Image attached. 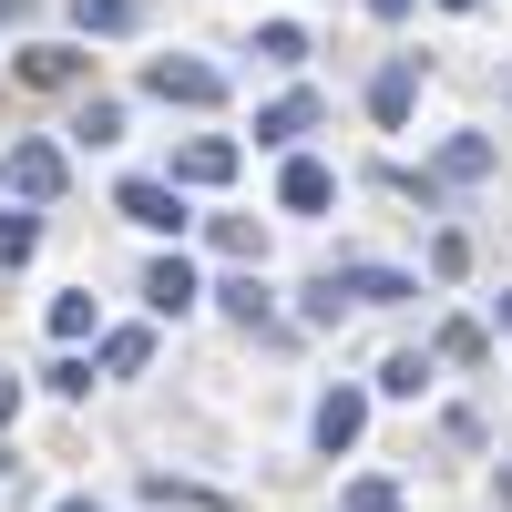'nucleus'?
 Masks as SVG:
<instances>
[{"instance_id":"f257e3e1","label":"nucleus","mask_w":512,"mask_h":512,"mask_svg":"<svg viewBox=\"0 0 512 512\" xmlns=\"http://www.w3.org/2000/svg\"><path fill=\"white\" fill-rule=\"evenodd\" d=\"M400 297H420L410 267H369V256H349V267H328V277L308 287V318L338 328V308H400Z\"/></svg>"},{"instance_id":"f03ea898","label":"nucleus","mask_w":512,"mask_h":512,"mask_svg":"<svg viewBox=\"0 0 512 512\" xmlns=\"http://www.w3.org/2000/svg\"><path fill=\"white\" fill-rule=\"evenodd\" d=\"M144 93H154V103H185V113H216V103H226V72L195 62V52H154V62H144Z\"/></svg>"},{"instance_id":"7ed1b4c3","label":"nucleus","mask_w":512,"mask_h":512,"mask_svg":"<svg viewBox=\"0 0 512 512\" xmlns=\"http://www.w3.org/2000/svg\"><path fill=\"white\" fill-rule=\"evenodd\" d=\"M0 185H11L21 205H52V195L72 185V164H62V144H41V134H21L11 154H0Z\"/></svg>"},{"instance_id":"20e7f679","label":"nucleus","mask_w":512,"mask_h":512,"mask_svg":"<svg viewBox=\"0 0 512 512\" xmlns=\"http://www.w3.org/2000/svg\"><path fill=\"white\" fill-rule=\"evenodd\" d=\"M113 216H134L144 236H185L195 216H185V185H164V175H123L113 185Z\"/></svg>"},{"instance_id":"39448f33","label":"nucleus","mask_w":512,"mask_h":512,"mask_svg":"<svg viewBox=\"0 0 512 512\" xmlns=\"http://www.w3.org/2000/svg\"><path fill=\"white\" fill-rule=\"evenodd\" d=\"M482 175H502V144H492V134H451V144L431 154V175H420V195H441V185H482Z\"/></svg>"},{"instance_id":"423d86ee","label":"nucleus","mask_w":512,"mask_h":512,"mask_svg":"<svg viewBox=\"0 0 512 512\" xmlns=\"http://www.w3.org/2000/svg\"><path fill=\"white\" fill-rule=\"evenodd\" d=\"M277 205H287V216H328V205H338V175H328L318 154H287V175H277Z\"/></svg>"},{"instance_id":"0eeeda50","label":"nucleus","mask_w":512,"mask_h":512,"mask_svg":"<svg viewBox=\"0 0 512 512\" xmlns=\"http://www.w3.org/2000/svg\"><path fill=\"white\" fill-rule=\"evenodd\" d=\"M318 123H328V103H318V93H277L267 113H256V144H308Z\"/></svg>"},{"instance_id":"6e6552de","label":"nucleus","mask_w":512,"mask_h":512,"mask_svg":"<svg viewBox=\"0 0 512 512\" xmlns=\"http://www.w3.org/2000/svg\"><path fill=\"white\" fill-rule=\"evenodd\" d=\"M410 103H420V52H400V62H379V82H369V113L390 123V134L410 123Z\"/></svg>"},{"instance_id":"1a4fd4ad","label":"nucleus","mask_w":512,"mask_h":512,"mask_svg":"<svg viewBox=\"0 0 512 512\" xmlns=\"http://www.w3.org/2000/svg\"><path fill=\"white\" fill-rule=\"evenodd\" d=\"M226 175H236V134H195V144H175L164 185H226Z\"/></svg>"},{"instance_id":"9d476101","label":"nucleus","mask_w":512,"mask_h":512,"mask_svg":"<svg viewBox=\"0 0 512 512\" xmlns=\"http://www.w3.org/2000/svg\"><path fill=\"white\" fill-rule=\"evenodd\" d=\"M308 431H318V451L338 461V451H349V441L369 431V390H328V400H318V420H308Z\"/></svg>"},{"instance_id":"9b49d317","label":"nucleus","mask_w":512,"mask_h":512,"mask_svg":"<svg viewBox=\"0 0 512 512\" xmlns=\"http://www.w3.org/2000/svg\"><path fill=\"white\" fill-rule=\"evenodd\" d=\"M11 72L31 82V93H62V82H82V72H93V52H62V41H31V52H21Z\"/></svg>"},{"instance_id":"f8f14e48","label":"nucleus","mask_w":512,"mask_h":512,"mask_svg":"<svg viewBox=\"0 0 512 512\" xmlns=\"http://www.w3.org/2000/svg\"><path fill=\"white\" fill-rule=\"evenodd\" d=\"M144 297H154V318H185L205 287H195V267H185V256H154V267H144Z\"/></svg>"},{"instance_id":"ddd939ff","label":"nucleus","mask_w":512,"mask_h":512,"mask_svg":"<svg viewBox=\"0 0 512 512\" xmlns=\"http://www.w3.org/2000/svg\"><path fill=\"white\" fill-rule=\"evenodd\" d=\"M216 308H226L236 328H267V277H256V267H236V277L216 287Z\"/></svg>"},{"instance_id":"4468645a","label":"nucleus","mask_w":512,"mask_h":512,"mask_svg":"<svg viewBox=\"0 0 512 512\" xmlns=\"http://www.w3.org/2000/svg\"><path fill=\"white\" fill-rule=\"evenodd\" d=\"M72 31L82 41H123L134 31V0H72Z\"/></svg>"},{"instance_id":"2eb2a0df","label":"nucleus","mask_w":512,"mask_h":512,"mask_svg":"<svg viewBox=\"0 0 512 512\" xmlns=\"http://www.w3.org/2000/svg\"><path fill=\"white\" fill-rule=\"evenodd\" d=\"M246 52L267 62V72H297V62H308V31H297V21H267V31L246 41Z\"/></svg>"},{"instance_id":"dca6fc26","label":"nucleus","mask_w":512,"mask_h":512,"mask_svg":"<svg viewBox=\"0 0 512 512\" xmlns=\"http://www.w3.org/2000/svg\"><path fill=\"white\" fill-rule=\"evenodd\" d=\"M31 256H41V216L0 205V277H11V267H31Z\"/></svg>"},{"instance_id":"f3484780","label":"nucleus","mask_w":512,"mask_h":512,"mask_svg":"<svg viewBox=\"0 0 512 512\" xmlns=\"http://www.w3.org/2000/svg\"><path fill=\"white\" fill-rule=\"evenodd\" d=\"M144 359H154V328H113L103 338V379H144Z\"/></svg>"},{"instance_id":"a211bd4d","label":"nucleus","mask_w":512,"mask_h":512,"mask_svg":"<svg viewBox=\"0 0 512 512\" xmlns=\"http://www.w3.org/2000/svg\"><path fill=\"white\" fill-rule=\"evenodd\" d=\"M72 144H93V154H103V144H123V103H113V93H93V103L72 113Z\"/></svg>"},{"instance_id":"6ab92c4d","label":"nucleus","mask_w":512,"mask_h":512,"mask_svg":"<svg viewBox=\"0 0 512 512\" xmlns=\"http://www.w3.org/2000/svg\"><path fill=\"white\" fill-rule=\"evenodd\" d=\"M205 236H216V256H236V267H256V256H267V226H256V216H216Z\"/></svg>"},{"instance_id":"aec40b11","label":"nucleus","mask_w":512,"mask_h":512,"mask_svg":"<svg viewBox=\"0 0 512 512\" xmlns=\"http://www.w3.org/2000/svg\"><path fill=\"white\" fill-rule=\"evenodd\" d=\"M379 390H390V400H420V390H431V349H400L390 369H379Z\"/></svg>"},{"instance_id":"412c9836","label":"nucleus","mask_w":512,"mask_h":512,"mask_svg":"<svg viewBox=\"0 0 512 512\" xmlns=\"http://www.w3.org/2000/svg\"><path fill=\"white\" fill-rule=\"evenodd\" d=\"M482 349H492V338H482V318H451V328H441V349H431V359H451V369H472Z\"/></svg>"},{"instance_id":"4be33fe9","label":"nucleus","mask_w":512,"mask_h":512,"mask_svg":"<svg viewBox=\"0 0 512 512\" xmlns=\"http://www.w3.org/2000/svg\"><path fill=\"white\" fill-rule=\"evenodd\" d=\"M52 338H93V287H72V297H52Z\"/></svg>"},{"instance_id":"5701e85b","label":"nucleus","mask_w":512,"mask_h":512,"mask_svg":"<svg viewBox=\"0 0 512 512\" xmlns=\"http://www.w3.org/2000/svg\"><path fill=\"white\" fill-rule=\"evenodd\" d=\"M461 267H472V236L441 226V236H431V277H461Z\"/></svg>"},{"instance_id":"b1692460","label":"nucleus","mask_w":512,"mask_h":512,"mask_svg":"<svg viewBox=\"0 0 512 512\" xmlns=\"http://www.w3.org/2000/svg\"><path fill=\"white\" fill-rule=\"evenodd\" d=\"M338 512H410L390 482H349V492H338Z\"/></svg>"},{"instance_id":"393cba45","label":"nucleus","mask_w":512,"mask_h":512,"mask_svg":"<svg viewBox=\"0 0 512 512\" xmlns=\"http://www.w3.org/2000/svg\"><path fill=\"white\" fill-rule=\"evenodd\" d=\"M41 379H52L62 400H82V390H93V359H52V369H41Z\"/></svg>"},{"instance_id":"a878e982","label":"nucleus","mask_w":512,"mask_h":512,"mask_svg":"<svg viewBox=\"0 0 512 512\" xmlns=\"http://www.w3.org/2000/svg\"><path fill=\"white\" fill-rule=\"evenodd\" d=\"M11 420H21V379H0V431H11Z\"/></svg>"},{"instance_id":"bb28decb","label":"nucleus","mask_w":512,"mask_h":512,"mask_svg":"<svg viewBox=\"0 0 512 512\" xmlns=\"http://www.w3.org/2000/svg\"><path fill=\"white\" fill-rule=\"evenodd\" d=\"M369 21H410V0H369Z\"/></svg>"},{"instance_id":"cd10ccee","label":"nucleus","mask_w":512,"mask_h":512,"mask_svg":"<svg viewBox=\"0 0 512 512\" xmlns=\"http://www.w3.org/2000/svg\"><path fill=\"white\" fill-rule=\"evenodd\" d=\"M492 328H512V287H502V297H492Z\"/></svg>"},{"instance_id":"c85d7f7f","label":"nucleus","mask_w":512,"mask_h":512,"mask_svg":"<svg viewBox=\"0 0 512 512\" xmlns=\"http://www.w3.org/2000/svg\"><path fill=\"white\" fill-rule=\"evenodd\" d=\"M492 502H502V512H512V472H492Z\"/></svg>"},{"instance_id":"c756f323","label":"nucleus","mask_w":512,"mask_h":512,"mask_svg":"<svg viewBox=\"0 0 512 512\" xmlns=\"http://www.w3.org/2000/svg\"><path fill=\"white\" fill-rule=\"evenodd\" d=\"M0 482H21V461H11V441H0Z\"/></svg>"},{"instance_id":"7c9ffc66","label":"nucleus","mask_w":512,"mask_h":512,"mask_svg":"<svg viewBox=\"0 0 512 512\" xmlns=\"http://www.w3.org/2000/svg\"><path fill=\"white\" fill-rule=\"evenodd\" d=\"M52 512H103V502H82V492H72V502H52Z\"/></svg>"},{"instance_id":"2f4dec72","label":"nucleus","mask_w":512,"mask_h":512,"mask_svg":"<svg viewBox=\"0 0 512 512\" xmlns=\"http://www.w3.org/2000/svg\"><path fill=\"white\" fill-rule=\"evenodd\" d=\"M21 11H31V0H0V21H21Z\"/></svg>"},{"instance_id":"473e14b6","label":"nucleus","mask_w":512,"mask_h":512,"mask_svg":"<svg viewBox=\"0 0 512 512\" xmlns=\"http://www.w3.org/2000/svg\"><path fill=\"white\" fill-rule=\"evenodd\" d=\"M441 11H472V0H441Z\"/></svg>"}]
</instances>
